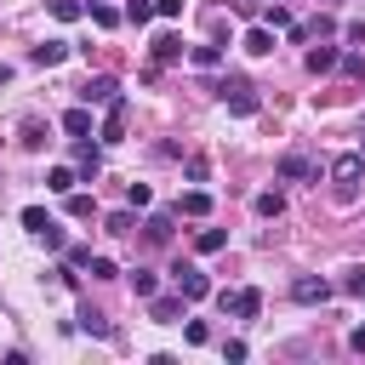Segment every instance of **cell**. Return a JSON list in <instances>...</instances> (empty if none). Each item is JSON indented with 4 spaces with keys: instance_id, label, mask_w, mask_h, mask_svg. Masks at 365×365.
<instances>
[{
    "instance_id": "4fadbf2b",
    "label": "cell",
    "mask_w": 365,
    "mask_h": 365,
    "mask_svg": "<svg viewBox=\"0 0 365 365\" xmlns=\"http://www.w3.org/2000/svg\"><path fill=\"white\" fill-rule=\"evenodd\" d=\"M74 182H80L74 165H51V171H46V188H51V194H74Z\"/></svg>"
},
{
    "instance_id": "83f0119b",
    "label": "cell",
    "mask_w": 365,
    "mask_h": 365,
    "mask_svg": "<svg viewBox=\"0 0 365 365\" xmlns=\"http://www.w3.org/2000/svg\"><path fill=\"white\" fill-rule=\"evenodd\" d=\"M91 23H97V29H114V23H120V11H114V6H103V0H91Z\"/></svg>"
},
{
    "instance_id": "8d00e7d4",
    "label": "cell",
    "mask_w": 365,
    "mask_h": 365,
    "mask_svg": "<svg viewBox=\"0 0 365 365\" xmlns=\"http://www.w3.org/2000/svg\"><path fill=\"white\" fill-rule=\"evenodd\" d=\"M342 291H348V297H365V268H348V279H342Z\"/></svg>"
},
{
    "instance_id": "ac0fdd59",
    "label": "cell",
    "mask_w": 365,
    "mask_h": 365,
    "mask_svg": "<svg viewBox=\"0 0 365 365\" xmlns=\"http://www.w3.org/2000/svg\"><path fill=\"white\" fill-rule=\"evenodd\" d=\"M80 331H86V336H114L108 314H97V308H80Z\"/></svg>"
},
{
    "instance_id": "603a6c76",
    "label": "cell",
    "mask_w": 365,
    "mask_h": 365,
    "mask_svg": "<svg viewBox=\"0 0 365 365\" xmlns=\"http://www.w3.org/2000/svg\"><path fill=\"white\" fill-rule=\"evenodd\" d=\"M23 228H29V234H34V240H40V234H46V228H51V217H46V211H40V205H23Z\"/></svg>"
},
{
    "instance_id": "6da1fadb",
    "label": "cell",
    "mask_w": 365,
    "mask_h": 365,
    "mask_svg": "<svg viewBox=\"0 0 365 365\" xmlns=\"http://www.w3.org/2000/svg\"><path fill=\"white\" fill-rule=\"evenodd\" d=\"M359 182H365V148H359V154H336V160H331V188H336V200H354Z\"/></svg>"
},
{
    "instance_id": "7c38bea8",
    "label": "cell",
    "mask_w": 365,
    "mask_h": 365,
    "mask_svg": "<svg viewBox=\"0 0 365 365\" xmlns=\"http://www.w3.org/2000/svg\"><path fill=\"white\" fill-rule=\"evenodd\" d=\"M177 217H211V194H205V188H188V194L177 200Z\"/></svg>"
},
{
    "instance_id": "ab89813d",
    "label": "cell",
    "mask_w": 365,
    "mask_h": 365,
    "mask_svg": "<svg viewBox=\"0 0 365 365\" xmlns=\"http://www.w3.org/2000/svg\"><path fill=\"white\" fill-rule=\"evenodd\" d=\"M342 40H354V46H359V40H365V23H359V17H354V23H342Z\"/></svg>"
},
{
    "instance_id": "cb8c5ba5",
    "label": "cell",
    "mask_w": 365,
    "mask_h": 365,
    "mask_svg": "<svg viewBox=\"0 0 365 365\" xmlns=\"http://www.w3.org/2000/svg\"><path fill=\"white\" fill-rule=\"evenodd\" d=\"M103 228H108V234H131V228H137L131 205H125V211H108V217H103Z\"/></svg>"
},
{
    "instance_id": "2e32d148",
    "label": "cell",
    "mask_w": 365,
    "mask_h": 365,
    "mask_svg": "<svg viewBox=\"0 0 365 365\" xmlns=\"http://www.w3.org/2000/svg\"><path fill=\"white\" fill-rule=\"evenodd\" d=\"M245 51H251V57H268V51H274V29H268V23H257V29L245 34Z\"/></svg>"
},
{
    "instance_id": "d6a6232c",
    "label": "cell",
    "mask_w": 365,
    "mask_h": 365,
    "mask_svg": "<svg viewBox=\"0 0 365 365\" xmlns=\"http://www.w3.org/2000/svg\"><path fill=\"white\" fill-rule=\"evenodd\" d=\"M86 274H91V279H120V268H114L108 257H91V262H86Z\"/></svg>"
},
{
    "instance_id": "7a4b0ae2",
    "label": "cell",
    "mask_w": 365,
    "mask_h": 365,
    "mask_svg": "<svg viewBox=\"0 0 365 365\" xmlns=\"http://www.w3.org/2000/svg\"><path fill=\"white\" fill-rule=\"evenodd\" d=\"M217 97H222V103H228V114H240V120H251V114H257V86H251V80H240V74L217 80Z\"/></svg>"
},
{
    "instance_id": "f1b7e54d",
    "label": "cell",
    "mask_w": 365,
    "mask_h": 365,
    "mask_svg": "<svg viewBox=\"0 0 365 365\" xmlns=\"http://www.w3.org/2000/svg\"><path fill=\"white\" fill-rule=\"evenodd\" d=\"M148 17H160V11H154V6H148V0H131V6H125V23H137V29H143V23H148Z\"/></svg>"
},
{
    "instance_id": "ba28073f",
    "label": "cell",
    "mask_w": 365,
    "mask_h": 365,
    "mask_svg": "<svg viewBox=\"0 0 365 365\" xmlns=\"http://www.w3.org/2000/svg\"><path fill=\"white\" fill-rule=\"evenodd\" d=\"M74 171H80V182H91V177L103 171V154H97V143H86V137L74 143Z\"/></svg>"
},
{
    "instance_id": "b9f144b4",
    "label": "cell",
    "mask_w": 365,
    "mask_h": 365,
    "mask_svg": "<svg viewBox=\"0 0 365 365\" xmlns=\"http://www.w3.org/2000/svg\"><path fill=\"white\" fill-rule=\"evenodd\" d=\"M6 80H11V63H0V86H6Z\"/></svg>"
},
{
    "instance_id": "f546056e",
    "label": "cell",
    "mask_w": 365,
    "mask_h": 365,
    "mask_svg": "<svg viewBox=\"0 0 365 365\" xmlns=\"http://www.w3.org/2000/svg\"><path fill=\"white\" fill-rule=\"evenodd\" d=\"M262 23H268V29H291V23H297V17H291V11H285V6H279V0H274V6H268V11H262Z\"/></svg>"
},
{
    "instance_id": "52a82bcc",
    "label": "cell",
    "mask_w": 365,
    "mask_h": 365,
    "mask_svg": "<svg viewBox=\"0 0 365 365\" xmlns=\"http://www.w3.org/2000/svg\"><path fill=\"white\" fill-rule=\"evenodd\" d=\"M125 120H131V103L114 97L108 103V120H103V143H125Z\"/></svg>"
},
{
    "instance_id": "4316f807",
    "label": "cell",
    "mask_w": 365,
    "mask_h": 365,
    "mask_svg": "<svg viewBox=\"0 0 365 365\" xmlns=\"http://www.w3.org/2000/svg\"><path fill=\"white\" fill-rule=\"evenodd\" d=\"M51 17L57 23H74V17H86V6L80 0H51Z\"/></svg>"
},
{
    "instance_id": "e0dca14e",
    "label": "cell",
    "mask_w": 365,
    "mask_h": 365,
    "mask_svg": "<svg viewBox=\"0 0 365 365\" xmlns=\"http://www.w3.org/2000/svg\"><path fill=\"white\" fill-rule=\"evenodd\" d=\"M336 63H342V57H336V46H314V51H308V74H331Z\"/></svg>"
},
{
    "instance_id": "484cf974",
    "label": "cell",
    "mask_w": 365,
    "mask_h": 365,
    "mask_svg": "<svg viewBox=\"0 0 365 365\" xmlns=\"http://www.w3.org/2000/svg\"><path fill=\"white\" fill-rule=\"evenodd\" d=\"M182 342L205 348V342H211V325H205V319H188V325H182Z\"/></svg>"
},
{
    "instance_id": "8992f818",
    "label": "cell",
    "mask_w": 365,
    "mask_h": 365,
    "mask_svg": "<svg viewBox=\"0 0 365 365\" xmlns=\"http://www.w3.org/2000/svg\"><path fill=\"white\" fill-rule=\"evenodd\" d=\"M291 297L297 302H331V279H319V274H302V279H291Z\"/></svg>"
},
{
    "instance_id": "44dd1931",
    "label": "cell",
    "mask_w": 365,
    "mask_h": 365,
    "mask_svg": "<svg viewBox=\"0 0 365 365\" xmlns=\"http://www.w3.org/2000/svg\"><path fill=\"white\" fill-rule=\"evenodd\" d=\"M188 63L194 68H217L222 63V46H188Z\"/></svg>"
},
{
    "instance_id": "60d3db41",
    "label": "cell",
    "mask_w": 365,
    "mask_h": 365,
    "mask_svg": "<svg viewBox=\"0 0 365 365\" xmlns=\"http://www.w3.org/2000/svg\"><path fill=\"white\" fill-rule=\"evenodd\" d=\"M348 348H354V354H365V325H359V331H348Z\"/></svg>"
},
{
    "instance_id": "d6986e66",
    "label": "cell",
    "mask_w": 365,
    "mask_h": 365,
    "mask_svg": "<svg viewBox=\"0 0 365 365\" xmlns=\"http://www.w3.org/2000/svg\"><path fill=\"white\" fill-rule=\"evenodd\" d=\"M63 131H68V137H86V131H91V108H86V103L68 108V114H63Z\"/></svg>"
},
{
    "instance_id": "d4e9b609",
    "label": "cell",
    "mask_w": 365,
    "mask_h": 365,
    "mask_svg": "<svg viewBox=\"0 0 365 365\" xmlns=\"http://www.w3.org/2000/svg\"><path fill=\"white\" fill-rule=\"evenodd\" d=\"M131 291H137V297H143V302H148V297H154V291H160V279H154V274H148V268H131Z\"/></svg>"
},
{
    "instance_id": "e575fe53",
    "label": "cell",
    "mask_w": 365,
    "mask_h": 365,
    "mask_svg": "<svg viewBox=\"0 0 365 365\" xmlns=\"http://www.w3.org/2000/svg\"><path fill=\"white\" fill-rule=\"evenodd\" d=\"M336 68H342V74H348V80H365V57H359V51H348V57H342V63H336Z\"/></svg>"
},
{
    "instance_id": "4dcf8cb0",
    "label": "cell",
    "mask_w": 365,
    "mask_h": 365,
    "mask_svg": "<svg viewBox=\"0 0 365 365\" xmlns=\"http://www.w3.org/2000/svg\"><path fill=\"white\" fill-rule=\"evenodd\" d=\"M23 148H46V125L40 120H23Z\"/></svg>"
},
{
    "instance_id": "836d02e7",
    "label": "cell",
    "mask_w": 365,
    "mask_h": 365,
    "mask_svg": "<svg viewBox=\"0 0 365 365\" xmlns=\"http://www.w3.org/2000/svg\"><path fill=\"white\" fill-rule=\"evenodd\" d=\"M182 171H188V182H205V177H211V165H205V154H188V165H182Z\"/></svg>"
},
{
    "instance_id": "3957f363",
    "label": "cell",
    "mask_w": 365,
    "mask_h": 365,
    "mask_svg": "<svg viewBox=\"0 0 365 365\" xmlns=\"http://www.w3.org/2000/svg\"><path fill=\"white\" fill-rule=\"evenodd\" d=\"M171 274H177V291H182L188 302H200V297H211V279H205V268H200V262H177Z\"/></svg>"
},
{
    "instance_id": "5bb4252c",
    "label": "cell",
    "mask_w": 365,
    "mask_h": 365,
    "mask_svg": "<svg viewBox=\"0 0 365 365\" xmlns=\"http://www.w3.org/2000/svg\"><path fill=\"white\" fill-rule=\"evenodd\" d=\"M143 240H148V245H165V240H171V211H154V217L143 222Z\"/></svg>"
},
{
    "instance_id": "5b68a950",
    "label": "cell",
    "mask_w": 365,
    "mask_h": 365,
    "mask_svg": "<svg viewBox=\"0 0 365 365\" xmlns=\"http://www.w3.org/2000/svg\"><path fill=\"white\" fill-rule=\"evenodd\" d=\"M274 171H279V182H314V177H319V165H314L308 154H279Z\"/></svg>"
},
{
    "instance_id": "9c48e42d",
    "label": "cell",
    "mask_w": 365,
    "mask_h": 365,
    "mask_svg": "<svg viewBox=\"0 0 365 365\" xmlns=\"http://www.w3.org/2000/svg\"><path fill=\"white\" fill-rule=\"evenodd\" d=\"M148 57H154V63H177V57H182V40H177L171 29H160V34L148 40Z\"/></svg>"
},
{
    "instance_id": "30bf717a",
    "label": "cell",
    "mask_w": 365,
    "mask_h": 365,
    "mask_svg": "<svg viewBox=\"0 0 365 365\" xmlns=\"http://www.w3.org/2000/svg\"><path fill=\"white\" fill-rule=\"evenodd\" d=\"M63 57H68V40H46V46H34V51H29V63H34V68H57Z\"/></svg>"
},
{
    "instance_id": "8fae6325",
    "label": "cell",
    "mask_w": 365,
    "mask_h": 365,
    "mask_svg": "<svg viewBox=\"0 0 365 365\" xmlns=\"http://www.w3.org/2000/svg\"><path fill=\"white\" fill-rule=\"evenodd\" d=\"M182 302H188V297H182V291H177V297H160V291H154V297H148V314H154V319H160V325H171V319H177V314H182Z\"/></svg>"
},
{
    "instance_id": "1f68e13d",
    "label": "cell",
    "mask_w": 365,
    "mask_h": 365,
    "mask_svg": "<svg viewBox=\"0 0 365 365\" xmlns=\"http://www.w3.org/2000/svg\"><path fill=\"white\" fill-rule=\"evenodd\" d=\"M68 200V217H97V205H91V194H63Z\"/></svg>"
},
{
    "instance_id": "d590c367",
    "label": "cell",
    "mask_w": 365,
    "mask_h": 365,
    "mask_svg": "<svg viewBox=\"0 0 365 365\" xmlns=\"http://www.w3.org/2000/svg\"><path fill=\"white\" fill-rule=\"evenodd\" d=\"M125 200H131V211H143L154 194H148V182H131V188H125Z\"/></svg>"
},
{
    "instance_id": "7402d4cb",
    "label": "cell",
    "mask_w": 365,
    "mask_h": 365,
    "mask_svg": "<svg viewBox=\"0 0 365 365\" xmlns=\"http://www.w3.org/2000/svg\"><path fill=\"white\" fill-rule=\"evenodd\" d=\"M222 245H228V234H222V228H200V240H194V251H200V257H211V251H222Z\"/></svg>"
},
{
    "instance_id": "277c9868",
    "label": "cell",
    "mask_w": 365,
    "mask_h": 365,
    "mask_svg": "<svg viewBox=\"0 0 365 365\" xmlns=\"http://www.w3.org/2000/svg\"><path fill=\"white\" fill-rule=\"evenodd\" d=\"M114 97H120V80H114V74H91V80L80 86V103H86V108H97V103H114Z\"/></svg>"
},
{
    "instance_id": "ffe728a7",
    "label": "cell",
    "mask_w": 365,
    "mask_h": 365,
    "mask_svg": "<svg viewBox=\"0 0 365 365\" xmlns=\"http://www.w3.org/2000/svg\"><path fill=\"white\" fill-rule=\"evenodd\" d=\"M251 211H257V217H279V211H285V194H279V188H268V194H257V200H251Z\"/></svg>"
},
{
    "instance_id": "9a60e30c",
    "label": "cell",
    "mask_w": 365,
    "mask_h": 365,
    "mask_svg": "<svg viewBox=\"0 0 365 365\" xmlns=\"http://www.w3.org/2000/svg\"><path fill=\"white\" fill-rule=\"evenodd\" d=\"M234 314H240V319H257V314H262V291H257V285L234 291Z\"/></svg>"
},
{
    "instance_id": "f35d334b",
    "label": "cell",
    "mask_w": 365,
    "mask_h": 365,
    "mask_svg": "<svg viewBox=\"0 0 365 365\" xmlns=\"http://www.w3.org/2000/svg\"><path fill=\"white\" fill-rule=\"evenodd\" d=\"M154 11H160V17L171 23V17H182V0H154Z\"/></svg>"
},
{
    "instance_id": "74e56055",
    "label": "cell",
    "mask_w": 365,
    "mask_h": 365,
    "mask_svg": "<svg viewBox=\"0 0 365 365\" xmlns=\"http://www.w3.org/2000/svg\"><path fill=\"white\" fill-rule=\"evenodd\" d=\"M40 245H46V251H63V228H57V222H51V228H46V234H40Z\"/></svg>"
}]
</instances>
